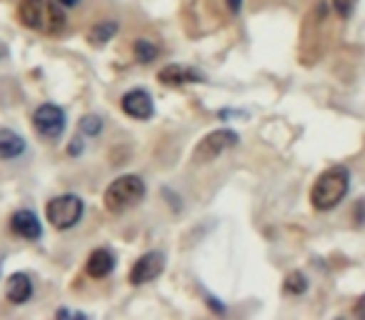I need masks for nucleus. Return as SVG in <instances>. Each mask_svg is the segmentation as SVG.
I'll use <instances>...</instances> for the list:
<instances>
[{"instance_id":"nucleus-1","label":"nucleus","mask_w":365,"mask_h":320,"mask_svg":"<svg viewBox=\"0 0 365 320\" xmlns=\"http://www.w3.org/2000/svg\"><path fill=\"white\" fill-rule=\"evenodd\" d=\"M18 21L41 36H58L66 31L68 18L58 0H23L18 8Z\"/></svg>"},{"instance_id":"nucleus-2","label":"nucleus","mask_w":365,"mask_h":320,"mask_svg":"<svg viewBox=\"0 0 365 320\" xmlns=\"http://www.w3.org/2000/svg\"><path fill=\"white\" fill-rule=\"evenodd\" d=\"M350 190V170L345 165H333V168L323 170L318 180L310 188V203L315 210L325 213V210L338 208L345 200Z\"/></svg>"},{"instance_id":"nucleus-3","label":"nucleus","mask_w":365,"mask_h":320,"mask_svg":"<svg viewBox=\"0 0 365 320\" xmlns=\"http://www.w3.org/2000/svg\"><path fill=\"white\" fill-rule=\"evenodd\" d=\"M145 198V183L140 175H120L106 188L103 203H106L108 213H125L133 205H138Z\"/></svg>"},{"instance_id":"nucleus-4","label":"nucleus","mask_w":365,"mask_h":320,"mask_svg":"<svg viewBox=\"0 0 365 320\" xmlns=\"http://www.w3.org/2000/svg\"><path fill=\"white\" fill-rule=\"evenodd\" d=\"M83 210H86L83 198H78V195H73V193H66V195H58V198L48 200L46 218L51 220V225L56 230H71L81 223Z\"/></svg>"},{"instance_id":"nucleus-5","label":"nucleus","mask_w":365,"mask_h":320,"mask_svg":"<svg viewBox=\"0 0 365 320\" xmlns=\"http://www.w3.org/2000/svg\"><path fill=\"white\" fill-rule=\"evenodd\" d=\"M238 133L230 130V128H220V130H213L203 138V140L195 145L193 150V160L195 163H210L215 158H220L223 153H228L230 148L238 145Z\"/></svg>"},{"instance_id":"nucleus-6","label":"nucleus","mask_w":365,"mask_h":320,"mask_svg":"<svg viewBox=\"0 0 365 320\" xmlns=\"http://www.w3.org/2000/svg\"><path fill=\"white\" fill-rule=\"evenodd\" d=\"M33 128H36L38 135H43L46 140H56V138L63 135L66 130V110L53 103H46L36 110L33 115Z\"/></svg>"},{"instance_id":"nucleus-7","label":"nucleus","mask_w":365,"mask_h":320,"mask_svg":"<svg viewBox=\"0 0 365 320\" xmlns=\"http://www.w3.org/2000/svg\"><path fill=\"white\" fill-rule=\"evenodd\" d=\"M163 270H165V255L158 253V250H150V253L140 255V258L135 260L128 280H130L133 285H145V283H150V280H155Z\"/></svg>"},{"instance_id":"nucleus-8","label":"nucleus","mask_w":365,"mask_h":320,"mask_svg":"<svg viewBox=\"0 0 365 320\" xmlns=\"http://www.w3.org/2000/svg\"><path fill=\"white\" fill-rule=\"evenodd\" d=\"M120 108L125 115L135 118V120H148V118H153V98H150V93L143 91V88L128 91L120 100Z\"/></svg>"},{"instance_id":"nucleus-9","label":"nucleus","mask_w":365,"mask_h":320,"mask_svg":"<svg viewBox=\"0 0 365 320\" xmlns=\"http://www.w3.org/2000/svg\"><path fill=\"white\" fill-rule=\"evenodd\" d=\"M11 228H13V233H18L26 240H38L43 235V225L33 210H18L11 218Z\"/></svg>"},{"instance_id":"nucleus-10","label":"nucleus","mask_w":365,"mask_h":320,"mask_svg":"<svg viewBox=\"0 0 365 320\" xmlns=\"http://www.w3.org/2000/svg\"><path fill=\"white\" fill-rule=\"evenodd\" d=\"M113 268H115V258H113L110 250H106V248L93 250V253L88 255V260H86V273L91 275V278H96V280L108 278V275L113 273Z\"/></svg>"},{"instance_id":"nucleus-11","label":"nucleus","mask_w":365,"mask_h":320,"mask_svg":"<svg viewBox=\"0 0 365 320\" xmlns=\"http://www.w3.org/2000/svg\"><path fill=\"white\" fill-rule=\"evenodd\" d=\"M33 295V283L31 278H28L26 273H16L8 278L6 283V298L11 300V303L21 305V303H28Z\"/></svg>"},{"instance_id":"nucleus-12","label":"nucleus","mask_w":365,"mask_h":320,"mask_svg":"<svg viewBox=\"0 0 365 320\" xmlns=\"http://www.w3.org/2000/svg\"><path fill=\"white\" fill-rule=\"evenodd\" d=\"M158 81L165 83V86H185V83H198L200 73L193 68H182V66H165L158 73Z\"/></svg>"},{"instance_id":"nucleus-13","label":"nucleus","mask_w":365,"mask_h":320,"mask_svg":"<svg viewBox=\"0 0 365 320\" xmlns=\"http://www.w3.org/2000/svg\"><path fill=\"white\" fill-rule=\"evenodd\" d=\"M23 153H26V140L11 128H0V160H13Z\"/></svg>"},{"instance_id":"nucleus-14","label":"nucleus","mask_w":365,"mask_h":320,"mask_svg":"<svg viewBox=\"0 0 365 320\" xmlns=\"http://www.w3.org/2000/svg\"><path fill=\"white\" fill-rule=\"evenodd\" d=\"M118 33V23L115 21H101L98 26L91 28V33H88V41L93 43V46H106L108 41H113V36Z\"/></svg>"},{"instance_id":"nucleus-15","label":"nucleus","mask_w":365,"mask_h":320,"mask_svg":"<svg viewBox=\"0 0 365 320\" xmlns=\"http://www.w3.org/2000/svg\"><path fill=\"white\" fill-rule=\"evenodd\" d=\"M283 290L288 295H303L308 290V278H305L300 270H293V273L285 275V283H283Z\"/></svg>"},{"instance_id":"nucleus-16","label":"nucleus","mask_w":365,"mask_h":320,"mask_svg":"<svg viewBox=\"0 0 365 320\" xmlns=\"http://www.w3.org/2000/svg\"><path fill=\"white\" fill-rule=\"evenodd\" d=\"M133 51H135V58L140 63H153L158 58V46H155V43H150V41H145V38L135 41Z\"/></svg>"},{"instance_id":"nucleus-17","label":"nucleus","mask_w":365,"mask_h":320,"mask_svg":"<svg viewBox=\"0 0 365 320\" xmlns=\"http://www.w3.org/2000/svg\"><path fill=\"white\" fill-rule=\"evenodd\" d=\"M81 128H83V133H86V135H98V133L103 130V120L98 115H86L81 120Z\"/></svg>"},{"instance_id":"nucleus-18","label":"nucleus","mask_w":365,"mask_h":320,"mask_svg":"<svg viewBox=\"0 0 365 320\" xmlns=\"http://www.w3.org/2000/svg\"><path fill=\"white\" fill-rule=\"evenodd\" d=\"M355 6H358V0H333L335 13H338V16L343 18V21H348V18L353 16Z\"/></svg>"},{"instance_id":"nucleus-19","label":"nucleus","mask_w":365,"mask_h":320,"mask_svg":"<svg viewBox=\"0 0 365 320\" xmlns=\"http://www.w3.org/2000/svg\"><path fill=\"white\" fill-rule=\"evenodd\" d=\"M355 315H358V318H363V320H365V295L358 300V303H355Z\"/></svg>"},{"instance_id":"nucleus-20","label":"nucleus","mask_w":365,"mask_h":320,"mask_svg":"<svg viewBox=\"0 0 365 320\" xmlns=\"http://www.w3.org/2000/svg\"><path fill=\"white\" fill-rule=\"evenodd\" d=\"M225 3H228L230 13H238L240 8H243V0H225Z\"/></svg>"},{"instance_id":"nucleus-21","label":"nucleus","mask_w":365,"mask_h":320,"mask_svg":"<svg viewBox=\"0 0 365 320\" xmlns=\"http://www.w3.org/2000/svg\"><path fill=\"white\" fill-rule=\"evenodd\" d=\"M58 3H61L63 8H73V6H78L81 0H58Z\"/></svg>"},{"instance_id":"nucleus-22","label":"nucleus","mask_w":365,"mask_h":320,"mask_svg":"<svg viewBox=\"0 0 365 320\" xmlns=\"http://www.w3.org/2000/svg\"><path fill=\"white\" fill-rule=\"evenodd\" d=\"M68 150H71L73 155H76V153H81V150H83V143H71V148H68Z\"/></svg>"}]
</instances>
